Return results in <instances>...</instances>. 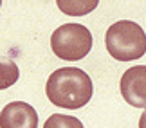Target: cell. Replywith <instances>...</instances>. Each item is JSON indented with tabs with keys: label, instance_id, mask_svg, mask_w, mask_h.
Instances as JSON below:
<instances>
[{
	"label": "cell",
	"instance_id": "6da1fadb",
	"mask_svg": "<svg viewBox=\"0 0 146 128\" xmlns=\"http://www.w3.org/2000/svg\"><path fill=\"white\" fill-rule=\"evenodd\" d=\"M45 94L54 107L76 110L90 101L94 85L85 70L78 67H61L47 78Z\"/></svg>",
	"mask_w": 146,
	"mask_h": 128
},
{
	"label": "cell",
	"instance_id": "7a4b0ae2",
	"mask_svg": "<svg viewBox=\"0 0 146 128\" xmlns=\"http://www.w3.org/2000/svg\"><path fill=\"white\" fill-rule=\"evenodd\" d=\"M106 51L117 62H133L146 54V34L143 27L132 20H119L105 34Z\"/></svg>",
	"mask_w": 146,
	"mask_h": 128
},
{
	"label": "cell",
	"instance_id": "3957f363",
	"mask_svg": "<svg viewBox=\"0 0 146 128\" xmlns=\"http://www.w3.org/2000/svg\"><path fill=\"white\" fill-rule=\"evenodd\" d=\"M50 47L58 58L65 62H78L90 52L92 34L81 24H63L52 32Z\"/></svg>",
	"mask_w": 146,
	"mask_h": 128
},
{
	"label": "cell",
	"instance_id": "277c9868",
	"mask_svg": "<svg viewBox=\"0 0 146 128\" xmlns=\"http://www.w3.org/2000/svg\"><path fill=\"white\" fill-rule=\"evenodd\" d=\"M123 99L135 108H146V65L130 67L119 81Z\"/></svg>",
	"mask_w": 146,
	"mask_h": 128
},
{
	"label": "cell",
	"instance_id": "5b68a950",
	"mask_svg": "<svg viewBox=\"0 0 146 128\" xmlns=\"http://www.w3.org/2000/svg\"><path fill=\"white\" fill-rule=\"evenodd\" d=\"M0 128H38V114L29 103L13 101L0 112Z\"/></svg>",
	"mask_w": 146,
	"mask_h": 128
},
{
	"label": "cell",
	"instance_id": "8992f818",
	"mask_svg": "<svg viewBox=\"0 0 146 128\" xmlns=\"http://www.w3.org/2000/svg\"><path fill=\"white\" fill-rule=\"evenodd\" d=\"M20 78V70L13 60L0 56V90L13 87Z\"/></svg>",
	"mask_w": 146,
	"mask_h": 128
},
{
	"label": "cell",
	"instance_id": "52a82bcc",
	"mask_svg": "<svg viewBox=\"0 0 146 128\" xmlns=\"http://www.w3.org/2000/svg\"><path fill=\"white\" fill-rule=\"evenodd\" d=\"M43 128H85L80 119L72 115H63V114H52L45 121Z\"/></svg>",
	"mask_w": 146,
	"mask_h": 128
},
{
	"label": "cell",
	"instance_id": "ba28073f",
	"mask_svg": "<svg viewBox=\"0 0 146 128\" xmlns=\"http://www.w3.org/2000/svg\"><path fill=\"white\" fill-rule=\"evenodd\" d=\"M98 2H65V0H58V7L67 15H85L88 11L96 9Z\"/></svg>",
	"mask_w": 146,
	"mask_h": 128
},
{
	"label": "cell",
	"instance_id": "9c48e42d",
	"mask_svg": "<svg viewBox=\"0 0 146 128\" xmlns=\"http://www.w3.org/2000/svg\"><path fill=\"white\" fill-rule=\"evenodd\" d=\"M139 128H146V108L141 114V119H139Z\"/></svg>",
	"mask_w": 146,
	"mask_h": 128
},
{
	"label": "cell",
	"instance_id": "30bf717a",
	"mask_svg": "<svg viewBox=\"0 0 146 128\" xmlns=\"http://www.w3.org/2000/svg\"><path fill=\"white\" fill-rule=\"evenodd\" d=\"M0 5H2V0H0Z\"/></svg>",
	"mask_w": 146,
	"mask_h": 128
}]
</instances>
